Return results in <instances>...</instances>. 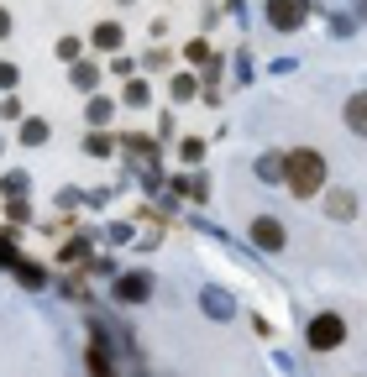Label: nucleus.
Returning <instances> with one entry per match:
<instances>
[{
	"mask_svg": "<svg viewBox=\"0 0 367 377\" xmlns=\"http://www.w3.org/2000/svg\"><path fill=\"white\" fill-rule=\"evenodd\" d=\"M284 184L294 188V194H320V184H325V157L309 152V147H299V152L284 157Z\"/></svg>",
	"mask_w": 367,
	"mask_h": 377,
	"instance_id": "f257e3e1",
	"label": "nucleus"
},
{
	"mask_svg": "<svg viewBox=\"0 0 367 377\" xmlns=\"http://www.w3.org/2000/svg\"><path fill=\"white\" fill-rule=\"evenodd\" d=\"M341 341H346V325L336 315H315L309 319V346H315V351H336Z\"/></svg>",
	"mask_w": 367,
	"mask_h": 377,
	"instance_id": "f03ea898",
	"label": "nucleus"
},
{
	"mask_svg": "<svg viewBox=\"0 0 367 377\" xmlns=\"http://www.w3.org/2000/svg\"><path fill=\"white\" fill-rule=\"evenodd\" d=\"M252 241H257L262 252H284V225L273 220V215H257V220H252Z\"/></svg>",
	"mask_w": 367,
	"mask_h": 377,
	"instance_id": "7ed1b4c3",
	"label": "nucleus"
},
{
	"mask_svg": "<svg viewBox=\"0 0 367 377\" xmlns=\"http://www.w3.org/2000/svg\"><path fill=\"white\" fill-rule=\"evenodd\" d=\"M268 21L284 26V32L299 26V21H305V0H268Z\"/></svg>",
	"mask_w": 367,
	"mask_h": 377,
	"instance_id": "20e7f679",
	"label": "nucleus"
},
{
	"mask_svg": "<svg viewBox=\"0 0 367 377\" xmlns=\"http://www.w3.org/2000/svg\"><path fill=\"white\" fill-rule=\"evenodd\" d=\"M257 178H262V184H284V157L268 152V157L257 163Z\"/></svg>",
	"mask_w": 367,
	"mask_h": 377,
	"instance_id": "39448f33",
	"label": "nucleus"
},
{
	"mask_svg": "<svg viewBox=\"0 0 367 377\" xmlns=\"http://www.w3.org/2000/svg\"><path fill=\"white\" fill-rule=\"evenodd\" d=\"M147 288H153V283H147L142 272H137V278H121V299H131V304H142Z\"/></svg>",
	"mask_w": 367,
	"mask_h": 377,
	"instance_id": "423d86ee",
	"label": "nucleus"
},
{
	"mask_svg": "<svg viewBox=\"0 0 367 377\" xmlns=\"http://www.w3.org/2000/svg\"><path fill=\"white\" fill-rule=\"evenodd\" d=\"M346 126L367 137V100H352V105H346Z\"/></svg>",
	"mask_w": 367,
	"mask_h": 377,
	"instance_id": "0eeeda50",
	"label": "nucleus"
},
{
	"mask_svg": "<svg viewBox=\"0 0 367 377\" xmlns=\"http://www.w3.org/2000/svg\"><path fill=\"white\" fill-rule=\"evenodd\" d=\"M352 210H357V200H352V194H331V215H336V220H346Z\"/></svg>",
	"mask_w": 367,
	"mask_h": 377,
	"instance_id": "6e6552de",
	"label": "nucleus"
},
{
	"mask_svg": "<svg viewBox=\"0 0 367 377\" xmlns=\"http://www.w3.org/2000/svg\"><path fill=\"white\" fill-rule=\"evenodd\" d=\"M95 47H105V53H110V47H121V26H100V32H95Z\"/></svg>",
	"mask_w": 367,
	"mask_h": 377,
	"instance_id": "1a4fd4ad",
	"label": "nucleus"
}]
</instances>
